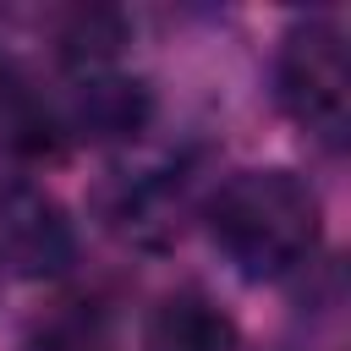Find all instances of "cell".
Instances as JSON below:
<instances>
[{"instance_id": "8992f818", "label": "cell", "mask_w": 351, "mask_h": 351, "mask_svg": "<svg viewBox=\"0 0 351 351\" xmlns=\"http://www.w3.org/2000/svg\"><path fill=\"white\" fill-rule=\"evenodd\" d=\"M0 126H11V137H27V143H38V132H49V115L38 110L22 66L5 49H0Z\"/></svg>"}, {"instance_id": "3957f363", "label": "cell", "mask_w": 351, "mask_h": 351, "mask_svg": "<svg viewBox=\"0 0 351 351\" xmlns=\"http://www.w3.org/2000/svg\"><path fill=\"white\" fill-rule=\"evenodd\" d=\"M77 258V236L66 208L38 186H5L0 192V263L22 280L66 274Z\"/></svg>"}, {"instance_id": "5b68a950", "label": "cell", "mask_w": 351, "mask_h": 351, "mask_svg": "<svg viewBox=\"0 0 351 351\" xmlns=\"http://www.w3.org/2000/svg\"><path fill=\"white\" fill-rule=\"evenodd\" d=\"M148 351H236L230 313L203 291H170L148 313Z\"/></svg>"}, {"instance_id": "7a4b0ae2", "label": "cell", "mask_w": 351, "mask_h": 351, "mask_svg": "<svg viewBox=\"0 0 351 351\" xmlns=\"http://www.w3.org/2000/svg\"><path fill=\"white\" fill-rule=\"evenodd\" d=\"M274 82H280V104L285 115L318 137L324 148H340L351 132V55H346V33L324 16L296 22L280 38V60H274Z\"/></svg>"}, {"instance_id": "277c9868", "label": "cell", "mask_w": 351, "mask_h": 351, "mask_svg": "<svg viewBox=\"0 0 351 351\" xmlns=\"http://www.w3.org/2000/svg\"><path fill=\"white\" fill-rule=\"evenodd\" d=\"M77 137H126L148 121V93L143 82L99 66V71H71V99L60 115Z\"/></svg>"}, {"instance_id": "6da1fadb", "label": "cell", "mask_w": 351, "mask_h": 351, "mask_svg": "<svg viewBox=\"0 0 351 351\" xmlns=\"http://www.w3.org/2000/svg\"><path fill=\"white\" fill-rule=\"evenodd\" d=\"M208 236L247 280H274L318 247V192L296 170H236L208 203Z\"/></svg>"}]
</instances>
